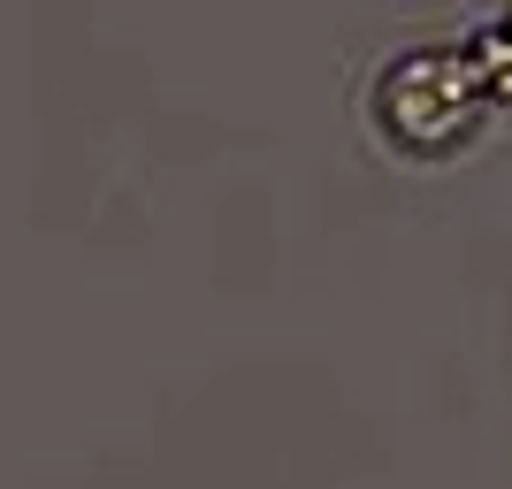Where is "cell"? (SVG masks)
<instances>
[{
  "instance_id": "obj_2",
  "label": "cell",
  "mask_w": 512,
  "mask_h": 489,
  "mask_svg": "<svg viewBox=\"0 0 512 489\" xmlns=\"http://www.w3.org/2000/svg\"><path fill=\"white\" fill-rule=\"evenodd\" d=\"M467 62L482 77V92H490V107H512V0L497 16H482V31L467 39Z\"/></svg>"
},
{
  "instance_id": "obj_1",
  "label": "cell",
  "mask_w": 512,
  "mask_h": 489,
  "mask_svg": "<svg viewBox=\"0 0 512 489\" xmlns=\"http://www.w3.org/2000/svg\"><path fill=\"white\" fill-rule=\"evenodd\" d=\"M375 138L406 161H451L467 153L490 123V92L474 77L467 46H413V54H390L383 77H375Z\"/></svg>"
}]
</instances>
